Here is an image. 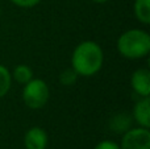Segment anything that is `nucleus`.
Returning a JSON list of instances; mask_svg holds the SVG:
<instances>
[{"instance_id": "1", "label": "nucleus", "mask_w": 150, "mask_h": 149, "mask_svg": "<svg viewBox=\"0 0 150 149\" xmlns=\"http://www.w3.org/2000/svg\"><path fill=\"white\" fill-rule=\"evenodd\" d=\"M103 62V49L92 40H86L78 44L71 54V69L80 77H92L98 74Z\"/></svg>"}, {"instance_id": "2", "label": "nucleus", "mask_w": 150, "mask_h": 149, "mask_svg": "<svg viewBox=\"0 0 150 149\" xmlns=\"http://www.w3.org/2000/svg\"><path fill=\"white\" fill-rule=\"evenodd\" d=\"M117 50L124 58L141 60L150 53V36L144 29H129L117 40Z\"/></svg>"}, {"instance_id": "3", "label": "nucleus", "mask_w": 150, "mask_h": 149, "mask_svg": "<svg viewBox=\"0 0 150 149\" xmlns=\"http://www.w3.org/2000/svg\"><path fill=\"white\" fill-rule=\"evenodd\" d=\"M50 98L47 83L41 78H32L23 89V102L30 110H41Z\"/></svg>"}, {"instance_id": "4", "label": "nucleus", "mask_w": 150, "mask_h": 149, "mask_svg": "<svg viewBox=\"0 0 150 149\" xmlns=\"http://www.w3.org/2000/svg\"><path fill=\"white\" fill-rule=\"evenodd\" d=\"M120 149H150V132L149 128H132L127 129L122 135Z\"/></svg>"}, {"instance_id": "5", "label": "nucleus", "mask_w": 150, "mask_h": 149, "mask_svg": "<svg viewBox=\"0 0 150 149\" xmlns=\"http://www.w3.org/2000/svg\"><path fill=\"white\" fill-rule=\"evenodd\" d=\"M130 86L141 98L150 95V71L148 69H137L130 77Z\"/></svg>"}, {"instance_id": "6", "label": "nucleus", "mask_w": 150, "mask_h": 149, "mask_svg": "<svg viewBox=\"0 0 150 149\" xmlns=\"http://www.w3.org/2000/svg\"><path fill=\"white\" fill-rule=\"evenodd\" d=\"M24 147L25 149H46L47 147V133L41 127H32L26 131L24 136Z\"/></svg>"}, {"instance_id": "7", "label": "nucleus", "mask_w": 150, "mask_h": 149, "mask_svg": "<svg viewBox=\"0 0 150 149\" xmlns=\"http://www.w3.org/2000/svg\"><path fill=\"white\" fill-rule=\"evenodd\" d=\"M133 119L138 127L149 128L150 127V99L149 96L141 98L133 107Z\"/></svg>"}, {"instance_id": "8", "label": "nucleus", "mask_w": 150, "mask_h": 149, "mask_svg": "<svg viewBox=\"0 0 150 149\" xmlns=\"http://www.w3.org/2000/svg\"><path fill=\"white\" fill-rule=\"evenodd\" d=\"M134 16L144 25L150 24V0H134Z\"/></svg>"}, {"instance_id": "9", "label": "nucleus", "mask_w": 150, "mask_h": 149, "mask_svg": "<svg viewBox=\"0 0 150 149\" xmlns=\"http://www.w3.org/2000/svg\"><path fill=\"white\" fill-rule=\"evenodd\" d=\"M11 74H12V79H15L20 84L28 83L33 78V70L28 65H17L13 69V73H11Z\"/></svg>"}, {"instance_id": "10", "label": "nucleus", "mask_w": 150, "mask_h": 149, "mask_svg": "<svg viewBox=\"0 0 150 149\" xmlns=\"http://www.w3.org/2000/svg\"><path fill=\"white\" fill-rule=\"evenodd\" d=\"M12 86V74L4 65H0V99L8 94Z\"/></svg>"}, {"instance_id": "11", "label": "nucleus", "mask_w": 150, "mask_h": 149, "mask_svg": "<svg viewBox=\"0 0 150 149\" xmlns=\"http://www.w3.org/2000/svg\"><path fill=\"white\" fill-rule=\"evenodd\" d=\"M78 77L79 75L75 73L73 69H66V70H63L62 73H61L59 82H61V84H63V86H73L75 82H76Z\"/></svg>"}, {"instance_id": "12", "label": "nucleus", "mask_w": 150, "mask_h": 149, "mask_svg": "<svg viewBox=\"0 0 150 149\" xmlns=\"http://www.w3.org/2000/svg\"><path fill=\"white\" fill-rule=\"evenodd\" d=\"M9 1L20 8H33L37 4H40L41 0H9Z\"/></svg>"}, {"instance_id": "13", "label": "nucleus", "mask_w": 150, "mask_h": 149, "mask_svg": "<svg viewBox=\"0 0 150 149\" xmlns=\"http://www.w3.org/2000/svg\"><path fill=\"white\" fill-rule=\"evenodd\" d=\"M93 149H120V145L112 140H103V141L98 143Z\"/></svg>"}, {"instance_id": "14", "label": "nucleus", "mask_w": 150, "mask_h": 149, "mask_svg": "<svg viewBox=\"0 0 150 149\" xmlns=\"http://www.w3.org/2000/svg\"><path fill=\"white\" fill-rule=\"evenodd\" d=\"M91 1L96 3V4H104V3H107L108 0H91Z\"/></svg>"}, {"instance_id": "15", "label": "nucleus", "mask_w": 150, "mask_h": 149, "mask_svg": "<svg viewBox=\"0 0 150 149\" xmlns=\"http://www.w3.org/2000/svg\"><path fill=\"white\" fill-rule=\"evenodd\" d=\"M0 16H1V5H0Z\"/></svg>"}]
</instances>
